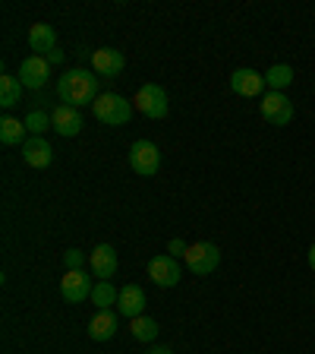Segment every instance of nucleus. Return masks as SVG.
Here are the masks:
<instances>
[{"instance_id": "nucleus-1", "label": "nucleus", "mask_w": 315, "mask_h": 354, "mask_svg": "<svg viewBox=\"0 0 315 354\" xmlns=\"http://www.w3.org/2000/svg\"><path fill=\"white\" fill-rule=\"evenodd\" d=\"M57 95L63 104L70 108H82V104H95V98L101 95L98 92V76L85 66H76V70H66L57 80Z\"/></svg>"}, {"instance_id": "nucleus-2", "label": "nucleus", "mask_w": 315, "mask_h": 354, "mask_svg": "<svg viewBox=\"0 0 315 354\" xmlns=\"http://www.w3.org/2000/svg\"><path fill=\"white\" fill-rule=\"evenodd\" d=\"M95 120H101L104 127H120L132 118V102L123 95H114V92H104L95 98Z\"/></svg>"}, {"instance_id": "nucleus-3", "label": "nucleus", "mask_w": 315, "mask_h": 354, "mask_svg": "<svg viewBox=\"0 0 315 354\" xmlns=\"http://www.w3.org/2000/svg\"><path fill=\"white\" fill-rule=\"evenodd\" d=\"M130 165L136 174L152 177L161 168V152H158V146H154L152 140H136L130 146Z\"/></svg>"}, {"instance_id": "nucleus-4", "label": "nucleus", "mask_w": 315, "mask_h": 354, "mask_svg": "<svg viewBox=\"0 0 315 354\" xmlns=\"http://www.w3.org/2000/svg\"><path fill=\"white\" fill-rule=\"evenodd\" d=\"M258 108H262V118L272 127H287L294 120V102H290L284 92H265Z\"/></svg>"}, {"instance_id": "nucleus-5", "label": "nucleus", "mask_w": 315, "mask_h": 354, "mask_svg": "<svg viewBox=\"0 0 315 354\" xmlns=\"http://www.w3.org/2000/svg\"><path fill=\"white\" fill-rule=\"evenodd\" d=\"M136 108L145 114V118L152 120H161L167 118V111H170V102H167V92H164L161 86H142L139 92H136Z\"/></svg>"}, {"instance_id": "nucleus-6", "label": "nucleus", "mask_w": 315, "mask_h": 354, "mask_svg": "<svg viewBox=\"0 0 315 354\" xmlns=\"http://www.w3.org/2000/svg\"><path fill=\"white\" fill-rule=\"evenodd\" d=\"M183 259H186V266H190V272L212 275L221 266V250L214 247V243H192Z\"/></svg>"}, {"instance_id": "nucleus-7", "label": "nucleus", "mask_w": 315, "mask_h": 354, "mask_svg": "<svg viewBox=\"0 0 315 354\" xmlns=\"http://www.w3.org/2000/svg\"><path fill=\"white\" fill-rule=\"evenodd\" d=\"M92 281H88V275L82 272V269H73V272H66L63 279H60V295H63L66 304H82L85 297H92Z\"/></svg>"}, {"instance_id": "nucleus-8", "label": "nucleus", "mask_w": 315, "mask_h": 354, "mask_svg": "<svg viewBox=\"0 0 315 354\" xmlns=\"http://www.w3.org/2000/svg\"><path fill=\"white\" fill-rule=\"evenodd\" d=\"M48 76H51V64H48V57H38V54H32V57L22 60V66H19V82H22L26 88H44Z\"/></svg>"}, {"instance_id": "nucleus-9", "label": "nucleus", "mask_w": 315, "mask_h": 354, "mask_svg": "<svg viewBox=\"0 0 315 354\" xmlns=\"http://www.w3.org/2000/svg\"><path fill=\"white\" fill-rule=\"evenodd\" d=\"M180 275L183 272H180V263H176L174 257H154L152 263H148V279L161 288L180 285Z\"/></svg>"}, {"instance_id": "nucleus-10", "label": "nucleus", "mask_w": 315, "mask_h": 354, "mask_svg": "<svg viewBox=\"0 0 315 354\" xmlns=\"http://www.w3.org/2000/svg\"><path fill=\"white\" fill-rule=\"evenodd\" d=\"M230 88L243 98H258L265 88V73H256L250 66H243V70H236V73L230 76Z\"/></svg>"}, {"instance_id": "nucleus-11", "label": "nucleus", "mask_w": 315, "mask_h": 354, "mask_svg": "<svg viewBox=\"0 0 315 354\" xmlns=\"http://www.w3.org/2000/svg\"><path fill=\"white\" fill-rule=\"evenodd\" d=\"M88 266L95 269V275L101 281H110L114 272H117V250L110 243H98L95 250H92V257H88Z\"/></svg>"}, {"instance_id": "nucleus-12", "label": "nucleus", "mask_w": 315, "mask_h": 354, "mask_svg": "<svg viewBox=\"0 0 315 354\" xmlns=\"http://www.w3.org/2000/svg\"><path fill=\"white\" fill-rule=\"evenodd\" d=\"M120 317L126 319H136L145 313V291L139 285H123L120 288V301H117Z\"/></svg>"}, {"instance_id": "nucleus-13", "label": "nucleus", "mask_w": 315, "mask_h": 354, "mask_svg": "<svg viewBox=\"0 0 315 354\" xmlns=\"http://www.w3.org/2000/svg\"><path fill=\"white\" fill-rule=\"evenodd\" d=\"M22 158H26V165H32V168H48L54 158V149L48 146L44 136H29V140L22 142Z\"/></svg>"}, {"instance_id": "nucleus-14", "label": "nucleus", "mask_w": 315, "mask_h": 354, "mask_svg": "<svg viewBox=\"0 0 315 354\" xmlns=\"http://www.w3.org/2000/svg\"><path fill=\"white\" fill-rule=\"evenodd\" d=\"M51 127L60 136H76L82 130V114L79 108H70V104H57L51 114Z\"/></svg>"}, {"instance_id": "nucleus-15", "label": "nucleus", "mask_w": 315, "mask_h": 354, "mask_svg": "<svg viewBox=\"0 0 315 354\" xmlns=\"http://www.w3.org/2000/svg\"><path fill=\"white\" fill-rule=\"evenodd\" d=\"M92 66H95L98 76H120V70L126 66V57L114 48H98V51H92Z\"/></svg>"}, {"instance_id": "nucleus-16", "label": "nucleus", "mask_w": 315, "mask_h": 354, "mask_svg": "<svg viewBox=\"0 0 315 354\" xmlns=\"http://www.w3.org/2000/svg\"><path fill=\"white\" fill-rule=\"evenodd\" d=\"M29 48L38 54V57H48V54L57 48V32L48 22H35L29 29Z\"/></svg>"}, {"instance_id": "nucleus-17", "label": "nucleus", "mask_w": 315, "mask_h": 354, "mask_svg": "<svg viewBox=\"0 0 315 354\" xmlns=\"http://www.w3.org/2000/svg\"><path fill=\"white\" fill-rule=\"evenodd\" d=\"M120 319L114 310H98L95 317H92V323H88V339L92 342H108L114 339V332H117Z\"/></svg>"}, {"instance_id": "nucleus-18", "label": "nucleus", "mask_w": 315, "mask_h": 354, "mask_svg": "<svg viewBox=\"0 0 315 354\" xmlns=\"http://www.w3.org/2000/svg\"><path fill=\"white\" fill-rule=\"evenodd\" d=\"M26 120H16V118H3L0 120V142L3 146H22L26 142Z\"/></svg>"}, {"instance_id": "nucleus-19", "label": "nucleus", "mask_w": 315, "mask_h": 354, "mask_svg": "<svg viewBox=\"0 0 315 354\" xmlns=\"http://www.w3.org/2000/svg\"><path fill=\"white\" fill-rule=\"evenodd\" d=\"M290 82H294V66L290 64L268 66V73H265V86H272V92H284Z\"/></svg>"}, {"instance_id": "nucleus-20", "label": "nucleus", "mask_w": 315, "mask_h": 354, "mask_svg": "<svg viewBox=\"0 0 315 354\" xmlns=\"http://www.w3.org/2000/svg\"><path fill=\"white\" fill-rule=\"evenodd\" d=\"M22 88H26V86H22L16 76L3 73V76H0V104H3V108H13V104H19Z\"/></svg>"}, {"instance_id": "nucleus-21", "label": "nucleus", "mask_w": 315, "mask_h": 354, "mask_svg": "<svg viewBox=\"0 0 315 354\" xmlns=\"http://www.w3.org/2000/svg\"><path fill=\"white\" fill-rule=\"evenodd\" d=\"M92 301H95V307L98 310H110V307H117V301H120V291L110 281H98L95 285V291H92Z\"/></svg>"}, {"instance_id": "nucleus-22", "label": "nucleus", "mask_w": 315, "mask_h": 354, "mask_svg": "<svg viewBox=\"0 0 315 354\" xmlns=\"http://www.w3.org/2000/svg\"><path fill=\"white\" fill-rule=\"evenodd\" d=\"M130 332L136 342H154L158 339V323H154L152 317H136L130 323Z\"/></svg>"}, {"instance_id": "nucleus-23", "label": "nucleus", "mask_w": 315, "mask_h": 354, "mask_svg": "<svg viewBox=\"0 0 315 354\" xmlns=\"http://www.w3.org/2000/svg\"><path fill=\"white\" fill-rule=\"evenodd\" d=\"M26 130H29L32 136H44V130H54L51 114H44V111H29V114H26Z\"/></svg>"}, {"instance_id": "nucleus-24", "label": "nucleus", "mask_w": 315, "mask_h": 354, "mask_svg": "<svg viewBox=\"0 0 315 354\" xmlns=\"http://www.w3.org/2000/svg\"><path fill=\"white\" fill-rule=\"evenodd\" d=\"M63 266H66V272H73V269H82V266H85V257H82L79 250H66V253H63Z\"/></svg>"}, {"instance_id": "nucleus-25", "label": "nucleus", "mask_w": 315, "mask_h": 354, "mask_svg": "<svg viewBox=\"0 0 315 354\" xmlns=\"http://www.w3.org/2000/svg\"><path fill=\"white\" fill-rule=\"evenodd\" d=\"M167 250H170V257H186V250H190V247H186V243L180 241V237H170Z\"/></svg>"}, {"instance_id": "nucleus-26", "label": "nucleus", "mask_w": 315, "mask_h": 354, "mask_svg": "<svg viewBox=\"0 0 315 354\" xmlns=\"http://www.w3.org/2000/svg\"><path fill=\"white\" fill-rule=\"evenodd\" d=\"M48 64H63V51H57V48H54V51L48 54Z\"/></svg>"}, {"instance_id": "nucleus-27", "label": "nucleus", "mask_w": 315, "mask_h": 354, "mask_svg": "<svg viewBox=\"0 0 315 354\" xmlns=\"http://www.w3.org/2000/svg\"><path fill=\"white\" fill-rule=\"evenodd\" d=\"M148 354H174V351H170L167 345H154V348H152V351H148Z\"/></svg>"}, {"instance_id": "nucleus-28", "label": "nucleus", "mask_w": 315, "mask_h": 354, "mask_svg": "<svg viewBox=\"0 0 315 354\" xmlns=\"http://www.w3.org/2000/svg\"><path fill=\"white\" fill-rule=\"evenodd\" d=\"M309 266H312V272H315V243L309 247Z\"/></svg>"}]
</instances>
